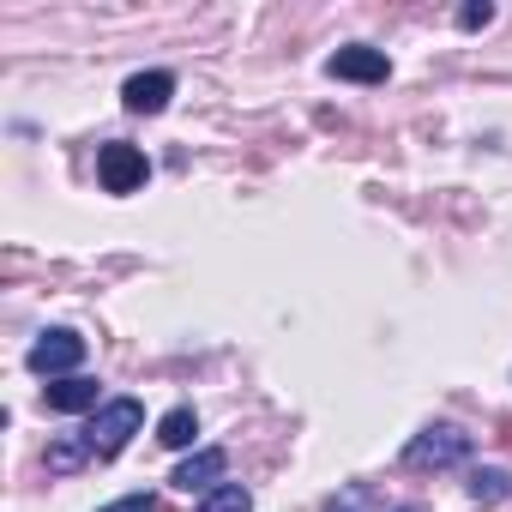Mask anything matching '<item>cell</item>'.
<instances>
[{
	"instance_id": "cell-11",
	"label": "cell",
	"mask_w": 512,
	"mask_h": 512,
	"mask_svg": "<svg viewBox=\"0 0 512 512\" xmlns=\"http://www.w3.org/2000/svg\"><path fill=\"white\" fill-rule=\"evenodd\" d=\"M193 434H199V416H193L187 404H181V410H169V416L157 422V440H163V446H175V452H181V446H193Z\"/></svg>"
},
{
	"instance_id": "cell-3",
	"label": "cell",
	"mask_w": 512,
	"mask_h": 512,
	"mask_svg": "<svg viewBox=\"0 0 512 512\" xmlns=\"http://www.w3.org/2000/svg\"><path fill=\"white\" fill-rule=\"evenodd\" d=\"M97 181H103V193H139L145 181H151V163H145V151L139 145H103L97 151Z\"/></svg>"
},
{
	"instance_id": "cell-4",
	"label": "cell",
	"mask_w": 512,
	"mask_h": 512,
	"mask_svg": "<svg viewBox=\"0 0 512 512\" xmlns=\"http://www.w3.org/2000/svg\"><path fill=\"white\" fill-rule=\"evenodd\" d=\"M31 374H43V380H67L79 362H85V338L79 332H67V326H55V332H43L37 344H31Z\"/></svg>"
},
{
	"instance_id": "cell-13",
	"label": "cell",
	"mask_w": 512,
	"mask_h": 512,
	"mask_svg": "<svg viewBox=\"0 0 512 512\" xmlns=\"http://www.w3.org/2000/svg\"><path fill=\"white\" fill-rule=\"evenodd\" d=\"M488 19H494V7H488V0H470V7L458 13V25H464V31H482Z\"/></svg>"
},
{
	"instance_id": "cell-9",
	"label": "cell",
	"mask_w": 512,
	"mask_h": 512,
	"mask_svg": "<svg viewBox=\"0 0 512 512\" xmlns=\"http://www.w3.org/2000/svg\"><path fill=\"white\" fill-rule=\"evenodd\" d=\"M85 458H97L85 434H79V440H73V434H67V440H49V470H55V476H73Z\"/></svg>"
},
{
	"instance_id": "cell-14",
	"label": "cell",
	"mask_w": 512,
	"mask_h": 512,
	"mask_svg": "<svg viewBox=\"0 0 512 512\" xmlns=\"http://www.w3.org/2000/svg\"><path fill=\"white\" fill-rule=\"evenodd\" d=\"M103 512H157V500H151V494H127V500H115V506H103Z\"/></svg>"
},
{
	"instance_id": "cell-5",
	"label": "cell",
	"mask_w": 512,
	"mask_h": 512,
	"mask_svg": "<svg viewBox=\"0 0 512 512\" xmlns=\"http://www.w3.org/2000/svg\"><path fill=\"white\" fill-rule=\"evenodd\" d=\"M326 73H332V79H350V85H386L392 61H386V49H362V43H350V49H338V55L326 61Z\"/></svg>"
},
{
	"instance_id": "cell-6",
	"label": "cell",
	"mask_w": 512,
	"mask_h": 512,
	"mask_svg": "<svg viewBox=\"0 0 512 512\" xmlns=\"http://www.w3.org/2000/svg\"><path fill=\"white\" fill-rule=\"evenodd\" d=\"M169 97H175V73H133V79L121 85V103H127L133 115H163Z\"/></svg>"
},
{
	"instance_id": "cell-2",
	"label": "cell",
	"mask_w": 512,
	"mask_h": 512,
	"mask_svg": "<svg viewBox=\"0 0 512 512\" xmlns=\"http://www.w3.org/2000/svg\"><path fill=\"white\" fill-rule=\"evenodd\" d=\"M139 422H145V410H139V398H109L97 416H91V428H85V440H91V452L97 458H115L133 434H139Z\"/></svg>"
},
{
	"instance_id": "cell-12",
	"label": "cell",
	"mask_w": 512,
	"mask_h": 512,
	"mask_svg": "<svg viewBox=\"0 0 512 512\" xmlns=\"http://www.w3.org/2000/svg\"><path fill=\"white\" fill-rule=\"evenodd\" d=\"M199 512H253V494H247L241 482H217V488L199 500Z\"/></svg>"
},
{
	"instance_id": "cell-10",
	"label": "cell",
	"mask_w": 512,
	"mask_h": 512,
	"mask_svg": "<svg viewBox=\"0 0 512 512\" xmlns=\"http://www.w3.org/2000/svg\"><path fill=\"white\" fill-rule=\"evenodd\" d=\"M464 488H470V500H476V506H500V500L512 494V476H506V470H470V482H464Z\"/></svg>"
},
{
	"instance_id": "cell-1",
	"label": "cell",
	"mask_w": 512,
	"mask_h": 512,
	"mask_svg": "<svg viewBox=\"0 0 512 512\" xmlns=\"http://www.w3.org/2000/svg\"><path fill=\"white\" fill-rule=\"evenodd\" d=\"M464 458H470V434L452 428V422H434V428H422V434L404 446V464H410V470H452V464H464Z\"/></svg>"
},
{
	"instance_id": "cell-7",
	"label": "cell",
	"mask_w": 512,
	"mask_h": 512,
	"mask_svg": "<svg viewBox=\"0 0 512 512\" xmlns=\"http://www.w3.org/2000/svg\"><path fill=\"white\" fill-rule=\"evenodd\" d=\"M43 398H49V410H61V416H79V410H97V380H85V374H67V380H49L43 386Z\"/></svg>"
},
{
	"instance_id": "cell-8",
	"label": "cell",
	"mask_w": 512,
	"mask_h": 512,
	"mask_svg": "<svg viewBox=\"0 0 512 512\" xmlns=\"http://www.w3.org/2000/svg\"><path fill=\"white\" fill-rule=\"evenodd\" d=\"M223 464H229V458H223L217 446H205V452H193V458H181L169 482H175V488H187V494H193V488H217V476H223Z\"/></svg>"
}]
</instances>
